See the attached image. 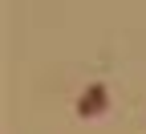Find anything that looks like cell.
<instances>
[{
	"mask_svg": "<svg viewBox=\"0 0 146 134\" xmlns=\"http://www.w3.org/2000/svg\"><path fill=\"white\" fill-rule=\"evenodd\" d=\"M106 106H110V89H106L102 81H94V85L81 93L77 114H81V118H98V114H106Z\"/></svg>",
	"mask_w": 146,
	"mask_h": 134,
	"instance_id": "cell-1",
	"label": "cell"
}]
</instances>
